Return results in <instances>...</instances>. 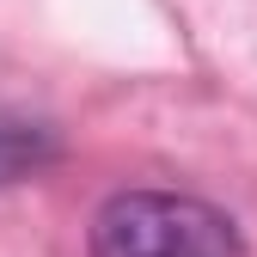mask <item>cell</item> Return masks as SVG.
I'll use <instances>...</instances> for the list:
<instances>
[{
  "label": "cell",
  "instance_id": "7a4b0ae2",
  "mask_svg": "<svg viewBox=\"0 0 257 257\" xmlns=\"http://www.w3.org/2000/svg\"><path fill=\"white\" fill-rule=\"evenodd\" d=\"M43 159H49V135H43V128H19V122L0 128V184L37 172Z\"/></svg>",
  "mask_w": 257,
  "mask_h": 257
},
{
  "label": "cell",
  "instance_id": "6da1fadb",
  "mask_svg": "<svg viewBox=\"0 0 257 257\" xmlns=\"http://www.w3.org/2000/svg\"><path fill=\"white\" fill-rule=\"evenodd\" d=\"M92 257H245V239L202 196L122 190L92 214Z\"/></svg>",
  "mask_w": 257,
  "mask_h": 257
}]
</instances>
